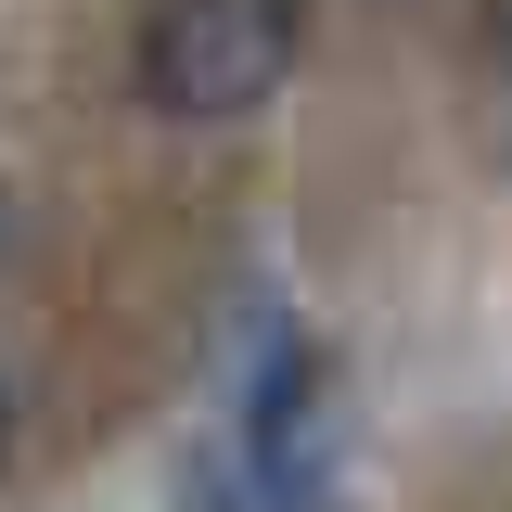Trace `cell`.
Instances as JSON below:
<instances>
[{
    "label": "cell",
    "instance_id": "cell-1",
    "mask_svg": "<svg viewBox=\"0 0 512 512\" xmlns=\"http://www.w3.org/2000/svg\"><path fill=\"white\" fill-rule=\"evenodd\" d=\"M295 52H308V0H154L128 39V77L154 116L231 128L295 77Z\"/></svg>",
    "mask_w": 512,
    "mask_h": 512
},
{
    "label": "cell",
    "instance_id": "cell-2",
    "mask_svg": "<svg viewBox=\"0 0 512 512\" xmlns=\"http://www.w3.org/2000/svg\"><path fill=\"white\" fill-rule=\"evenodd\" d=\"M205 512H346V474H269L205 436Z\"/></svg>",
    "mask_w": 512,
    "mask_h": 512
},
{
    "label": "cell",
    "instance_id": "cell-3",
    "mask_svg": "<svg viewBox=\"0 0 512 512\" xmlns=\"http://www.w3.org/2000/svg\"><path fill=\"white\" fill-rule=\"evenodd\" d=\"M0 461H13V384H0Z\"/></svg>",
    "mask_w": 512,
    "mask_h": 512
}]
</instances>
